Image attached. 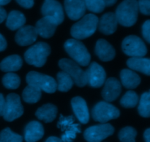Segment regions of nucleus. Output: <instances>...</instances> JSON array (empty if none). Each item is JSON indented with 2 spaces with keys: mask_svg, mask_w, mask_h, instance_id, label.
<instances>
[{
  "mask_svg": "<svg viewBox=\"0 0 150 142\" xmlns=\"http://www.w3.org/2000/svg\"><path fill=\"white\" fill-rule=\"evenodd\" d=\"M139 6L137 0H124L116 10L118 23L125 27L133 26L137 21Z\"/></svg>",
  "mask_w": 150,
  "mask_h": 142,
  "instance_id": "nucleus-1",
  "label": "nucleus"
},
{
  "mask_svg": "<svg viewBox=\"0 0 150 142\" xmlns=\"http://www.w3.org/2000/svg\"><path fill=\"white\" fill-rule=\"evenodd\" d=\"M98 20L95 15H86L71 27L72 36L76 39H83L91 36L98 28Z\"/></svg>",
  "mask_w": 150,
  "mask_h": 142,
  "instance_id": "nucleus-2",
  "label": "nucleus"
},
{
  "mask_svg": "<svg viewBox=\"0 0 150 142\" xmlns=\"http://www.w3.org/2000/svg\"><path fill=\"white\" fill-rule=\"evenodd\" d=\"M51 53V48L47 43L40 42L29 48L24 54L26 62L29 65L42 67L46 63L47 58Z\"/></svg>",
  "mask_w": 150,
  "mask_h": 142,
  "instance_id": "nucleus-3",
  "label": "nucleus"
},
{
  "mask_svg": "<svg viewBox=\"0 0 150 142\" xmlns=\"http://www.w3.org/2000/svg\"><path fill=\"white\" fill-rule=\"evenodd\" d=\"M64 50L75 62L82 66H88L90 63L91 55L86 46L78 39H67L64 45Z\"/></svg>",
  "mask_w": 150,
  "mask_h": 142,
  "instance_id": "nucleus-4",
  "label": "nucleus"
},
{
  "mask_svg": "<svg viewBox=\"0 0 150 142\" xmlns=\"http://www.w3.org/2000/svg\"><path fill=\"white\" fill-rule=\"evenodd\" d=\"M26 80L28 85L35 86L47 93H55L57 89V82L52 77L37 71L28 73Z\"/></svg>",
  "mask_w": 150,
  "mask_h": 142,
  "instance_id": "nucleus-5",
  "label": "nucleus"
},
{
  "mask_svg": "<svg viewBox=\"0 0 150 142\" xmlns=\"http://www.w3.org/2000/svg\"><path fill=\"white\" fill-rule=\"evenodd\" d=\"M59 66L65 71L73 79V83L77 86L83 87L87 84L86 71L80 68L79 64L73 60L62 58L59 61Z\"/></svg>",
  "mask_w": 150,
  "mask_h": 142,
  "instance_id": "nucleus-6",
  "label": "nucleus"
},
{
  "mask_svg": "<svg viewBox=\"0 0 150 142\" xmlns=\"http://www.w3.org/2000/svg\"><path fill=\"white\" fill-rule=\"evenodd\" d=\"M92 118L96 122L105 123L111 120L120 117V112L117 107L107 101H100L93 107L92 111Z\"/></svg>",
  "mask_w": 150,
  "mask_h": 142,
  "instance_id": "nucleus-7",
  "label": "nucleus"
},
{
  "mask_svg": "<svg viewBox=\"0 0 150 142\" xmlns=\"http://www.w3.org/2000/svg\"><path fill=\"white\" fill-rule=\"evenodd\" d=\"M23 107L21 102L20 96L16 93H10L5 99L2 117L7 122H12L22 116Z\"/></svg>",
  "mask_w": 150,
  "mask_h": 142,
  "instance_id": "nucleus-8",
  "label": "nucleus"
},
{
  "mask_svg": "<svg viewBox=\"0 0 150 142\" xmlns=\"http://www.w3.org/2000/svg\"><path fill=\"white\" fill-rule=\"evenodd\" d=\"M125 53L131 57H144L147 53V48L142 39L136 35L125 37L122 44Z\"/></svg>",
  "mask_w": 150,
  "mask_h": 142,
  "instance_id": "nucleus-9",
  "label": "nucleus"
},
{
  "mask_svg": "<svg viewBox=\"0 0 150 142\" xmlns=\"http://www.w3.org/2000/svg\"><path fill=\"white\" fill-rule=\"evenodd\" d=\"M114 133V128L111 124L102 123L88 128L83 136L87 142H101Z\"/></svg>",
  "mask_w": 150,
  "mask_h": 142,
  "instance_id": "nucleus-10",
  "label": "nucleus"
},
{
  "mask_svg": "<svg viewBox=\"0 0 150 142\" xmlns=\"http://www.w3.org/2000/svg\"><path fill=\"white\" fill-rule=\"evenodd\" d=\"M43 17L51 19L56 24H61L64 19L62 4L57 0H45L41 8Z\"/></svg>",
  "mask_w": 150,
  "mask_h": 142,
  "instance_id": "nucleus-11",
  "label": "nucleus"
},
{
  "mask_svg": "<svg viewBox=\"0 0 150 142\" xmlns=\"http://www.w3.org/2000/svg\"><path fill=\"white\" fill-rule=\"evenodd\" d=\"M74 122L73 116H61L58 122V127L61 128L62 131H64L61 139L63 142H72L76 137V134L81 133L79 125Z\"/></svg>",
  "mask_w": 150,
  "mask_h": 142,
  "instance_id": "nucleus-12",
  "label": "nucleus"
},
{
  "mask_svg": "<svg viewBox=\"0 0 150 142\" xmlns=\"http://www.w3.org/2000/svg\"><path fill=\"white\" fill-rule=\"evenodd\" d=\"M87 84L91 87L98 88L104 84L106 78L105 69L96 62H92L86 71Z\"/></svg>",
  "mask_w": 150,
  "mask_h": 142,
  "instance_id": "nucleus-13",
  "label": "nucleus"
},
{
  "mask_svg": "<svg viewBox=\"0 0 150 142\" xmlns=\"http://www.w3.org/2000/svg\"><path fill=\"white\" fill-rule=\"evenodd\" d=\"M103 89L102 90V97L107 102L115 101L122 92L121 83L117 79L110 77L104 83Z\"/></svg>",
  "mask_w": 150,
  "mask_h": 142,
  "instance_id": "nucleus-14",
  "label": "nucleus"
},
{
  "mask_svg": "<svg viewBox=\"0 0 150 142\" xmlns=\"http://www.w3.org/2000/svg\"><path fill=\"white\" fill-rule=\"evenodd\" d=\"M38 35L36 29L34 26H22L16 33L15 40L20 46H27L32 45L36 41Z\"/></svg>",
  "mask_w": 150,
  "mask_h": 142,
  "instance_id": "nucleus-15",
  "label": "nucleus"
},
{
  "mask_svg": "<svg viewBox=\"0 0 150 142\" xmlns=\"http://www.w3.org/2000/svg\"><path fill=\"white\" fill-rule=\"evenodd\" d=\"M64 9L69 18L73 20H79L86 12L84 0H64Z\"/></svg>",
  "mask_w": 150,
  "mask_h": 142,
  "instance_id": "nucleus-16",
  "label": "nucleus"
},
{
  "mask_svg": "<svg viewBox=\"0 0 150 142\" xmlns=\"http://www.w3.org/2000/svg\"><path fill=\"white\" fill-rule=\"evenodd\" d=\"M71 106L79 122L82 124L87 123L89 120V112L86 101L80 96H76L72 99Z\"/></svg>",
  "mask_w": 150,
  "mask_h": 142,
  "instance_id": "nucleus-17",
  "label": "nucleus"
},
{
  "mask_svg": "<svg viewBox=\"0 0 150 142\" xmlns=\"http://www.w3.org/2000/svg\"><path fill=\"white\" fill-rule=\"evenodd\" d=\"M98 29L101 33L105 35H110L114 34L117 29V21L115 13H107L104 14L98 20Z\"/></svg>",
  "mask_w": 150,
  "mask_h": 142,
  "instance_id": "nucleus-18",
  "label": "nucleus"
},
{
  "mask_svg": "<svg viewBox=\"0 0 150 142\" xmlns=\"http://www.w3.org/2000/svg\"><path fill=\"white\" fill-rule=\"evenodd\" d=\"M43 135V126L38 121L29 122L24 129V139L26 142H37L42 138Z\"/></svg>",
  "mask_w": 150,
  "mask_h": 142,
  "instance_id": "nucleus-19",
  "label": "nucleus"
},
{
  "mask_svg": "<svg viewBox=\"0 0 150 142\" xmlns=\"http://www.w3.org/2000/svg\"><path fill=\"white\" fill-rule=\"evenodd\" d=\"M95 53L103 61H110L115 57L116 52L112 45L103 39L97 42L95 45Z\"/></svg>",
  "mask_w": 150,
  "mask_h": 142,
  "instance_id": "nucleus-20",
  "label": "nucleus"
},
{
  "mask_svg": "<svg viewBox=\"0 0 150 142\" xmlns=\"http://www.w3.org/2000/svg\"><path fill=\"white\" fill-rule=\"evenodd\" d=\"M57 25L51 19L46 17H43L40 19L36 23L35 29L40 36L43 38H50L53 36L57 29Z\"/></svg>",
  "mask_w": 150,
  "mask_h": 142,
  "instance_id": "nucleus-21",
  "label": "nucleus"
},
{
  "mask_svg": "<svg viewBox=\"0 0 150 142\" xmlns=\"http://www.w3.org/2000/svg\"><path fill=\"white\" fill-rule=\"evenodd\" d=\"M58 109L55 105L52 104H46L43 105L35 112V116L45 123L51 122L56 119Z\"/></svg>",
  "mask_w": 150,
  "mask_h": 142,
  "instance_id": "nucleus-22",
  "label": "nucleus"
},
{
  "mask_svg": "<svg viewBox=\"0 0 150 142\" xmlns=\"http://www.w3.org/2000/svg\"><path fill=\"white\" fill-rule=\"evenodd\" d=\"M127 65L131 69L150 75V60L144 57H132L127 61Z\"/></svg>",
  "mask_w": 150,
  "mask_h": 142,
  "instance_id": "nucleus-23",
  "label": "nucleus"
},
{
  "mask_svg": "<svg viewBox=\"0 0 150 142\" xmlns=\"http://www.w3.org/2000/svg\"><path fill=\"white\" fill-rule=\"evenodd\" d=\"M120 78L123 85L127 89H134L141 83L139 74L130 69H122L120 72Z\"/></svg>",
  "mask_w": 150,
  "mask_h": 142,
  "instance_id": "nucleus-24",
  "label": "nucleus"
},
{
  "mask_svg": "<svg viewBox=\"0 0 150 142\" xmlns=\"http://www.w3.org/2000/svg\"><path fill=\"white\" fill-rule=\"evenodd\" d=\"M6 26L11 31H16L23 26L26 23V17L24 15L18 10H13L7 15Z\"/></svg>",
  "mask_w": 150,
  "mask_h": 142,
  "instance_id": "nucleus-25",
  "label": "nucleus"
},
{
  "mask_svg": "<svg viewBox=\"0 0 150 142\" xmlns=\"http://www.w3.org/2000/svg\"><path fill=\"white\" fill-rule=\"evenodd\" d=\"M23 61L18 55H12L7 57L0 63V69L4 72L16 71L20 69Z\"/></svg>",
  "mask_w": 150,
  "mask_h": 142,
  "instance_id": "nucleus-26",
  "label": "nucleus"
},
{
  "mask_svg": "<svg viewBox=\"0 0 150 142\" xmlns=\"http://www.w3.org/2000/svg\"><path fill=\"white\" fill-rule=\"evenodd\" d=\"M41 96H42V92L40 89L30 85H28L25 87L22 93V98L23 101L29 104L37 103L40 99Z\"/></svg>",
  "mask_w": 150,
  "mask_h": 142,
  "instance_id": "nucleus-27",
  "label": "nucleus"
},
{
  "mask_svg": "<svg viewBox=\"0 0 150 142\" xmlns=\"http://www.w3.org/2000/svg\"><path fill=\"white\" fill-rule=\"evenodd\" d=\"M57 89L61 92H67L72 88L73 84V80L68 74L65 71H59L57 75Z\"/></svg>",
  "mask_w": 150,
  "mask_h": 142,
  "instance_id": "nucleus-28",
  "label": "nucleus"
},
{
  "mask_svg": "<svg viewBox=\"0 0 150 142\" xmlns=\"http://www.w3.org/2000/svg\"><path fill=\"white\" fill-rule=\"evenodd\" d=\"M139 115L143 118H149L150 116V93L146 92L141 96L139 101V108H138Z\"/></svg>",
  "mask_w": 150,
  "mask_h": 142,
  "instance_id": "nucleus-29",
  "label": "nucleus"
},
{
  "mask_svg": "<svg viewBox=\"0 0 150 142\" xmlns=\"http://www.w3.org/2000/svg\"><path fill=\"white\" fill-rule=\"evenodd\" d=\"M21 83L20 77L18 75L13 72H8L3 77L2 84L9 90H15L19 87Z\"/></svg>",
  "mask_w": 150,
  "mask_h": 142,
  "instance_id": "nucleus-30",
  "label": "nucleus"
},
{
  "mask_svg": "<svg viewBox=\"0 0 150 142\" xmlns=\"http://www.w3.org/2000/svg\"><path fill=\"white\" fill-rule=\"evenodd\" d=\"M139 103V96L133 90L127 91L120 100V104L125 108H133Z\"/></svg>",
  "mask_w": 150,
  "mask_h": 142,
  "instance_id": "nucleus-31",
  "label": "nucleus"
},
{
  "mask_svg": "<svg viewBox=\"0 0 150 142\" xmlns=\"http://www.w3.org/2000/svg\"><path fill=\"white\" fill-rule=\"evenodd\" d=\"M137 131L135 128L127 126L123 128L119 133V139L121 142H136Z\"/></svg>",
  "mask_w": 150,
  "mask_h": 142,
  "instance_id": "nucleus-32",
  "label": "nucleus"
},
{
  "mask_svg": "<svg viewBox=\"0 0 150 142\" xmlns=\"http://www.w3.org/2000/svg\"><path fill=\"white\" fill-rule=\"evenodd\" d=\"M0 142H23V137L6 128L0 132Z\"/></svg>",
  "mask_w": 150,
  "mask_h": 142,
  "instance_id": "nucleus-33",
  "label": "nucleus"
},
{
  "mask_svg": "<svg viewBox=\"0 0 150 142\" xmlns=\"http://www.w3.org/2000/svg\"><path fill=\"white\" fill-rule=\"evenodd\" d=\"M86 8L95 13H102L105 5L103 0H84Z\"/></svg>",
  "mask_w": 150,
  "mask_h": 142,
  "instance_id": "nucleus-34",
  "label": "nucleus"
},
{
  "mask_svg": "<svg viewBox=\"0 0 150 142\" xmlns=\"http://www.w3.org/2000/svg\"><path fill=\"white\" fill-rule=\"evenodd\" d=\"M138 6L141 13L146 15H150V0H139Z\"/></svg>",
  "mask_w": 150,
  "mask_h": 142,
  "instance_id": "nucleus-35",
  "label": "nucleus"
},
{
  "mask_svg": "<svg viewBox=\"0 0 150 142\" xmlns=\"http://www.w3.org/2000/svg\"><path fill=\"white\" fill-rule=\"evenodd\" d=\"M142 34L145 40L150 42V20H147L142 26Z\"/></svg>",
  "mask_w": 150,
  "mask_h": 142,
  "instance_id": "nucleus-36",
  "label": "nucleus"
},
{
  "mask_svg": "<svg viewBox=\"0 0 150 142\" xmlns=\"http://www.w3.org/2000/svg\"><path fill=\"white\" fill-rule=\"evenodd\" d=\"M18 4L24 8L29 9L33 7L35 0H16Z\"/></svg>",
  "mask_w": 150,
  "mask_h": 142,
  "instance_id": "nucleus-37",
  "label": "nucleus"
},
{
  "mask_svg": "<svg viewBox=\"0 0 150 142\" xmlns=\"http://www.w3.org/2000/svg\"><path fill=\"white\" fill-rule=\"evenodd\" d=\"M7 41L5 38L0 34V52L4 51L7 48Z\"/></svg>",
  "mask_w": 150,
  "mask_h": 142,
  "instance_id": "nucleus-38",
  "label": "nucleus"
},
{
  "mask_svg": "<svg viewBox=\"0 0 150 142\" xmlns=\"http://www.w3.org/2000/svg\"><path fill=\"white\" fill-rule=\"evenodd\" d=\"M4 104H5V99L1 93H0V116H2L3 111H4Z\"/></svg>",
  "mask_w": 150,
  "mask_h": 142,
  "instance_id": "nucleus-39",
  "label": "nucleus"
},
{
  "mask_svg": "<svg viewBox=\"0 0 150 142\" xmlns=\"http://www.w3.org/2000/svg\"><path fill=\"white\" fill-rule=\"evenodd\" d=\"M7 17V12L3 7H0V23H2Z\"/></svg>",
  "mask_w": 150,
  "mask_h": 142,
  "instance_id": "nucleus-40",
  "label": "nucleus"
},
{
  "mask_svg": "<svg viewBox=\"0 0 150 142\" xmlns=\"http://www.w3.org/2000/svg\"><path fill=\"white\" fill-rule=\"evenodd\" d=\"M144 137L146 142H150V129L147 128L144 134Z\"/></svg>",
  "mask_w": 150,
  "mask_h": 142,
  "instance_id": "nucleus-41",
  "label": "nucleus"
},
{
  "mask_svg": "<svg viewBox=\"0 0 150 142\" xmlns=\"http://www.w3.org/2000/svg\"><path fill=\"white\" fill-rule=\"evenodd\" d=\"M105 4V7H111L113 6L116 2L117 1V0H103Z\"/></svg>",
  "mask_w": 150,
  "mask_h": 142,
  "instance_id": "nucleus-42",
  "label": "nucleus"
},
{
  "mask_svg": "<svg viewBox=\"0 0 150 142\" xmlns=\"http://www.w3.org/2000/svg\"><path fill=\"white\" fill-rule=\"evenodd\" d=\"M45 142H63V141H62V139L57 138V137L51 136L49 137V138L47 139V140L45 141Z\"/></svg>",
  "mask_w": 150,
  "mask_h": 142,
  "instance_id": "nucleus-43",
  "label": "nucleus"
},
{
  "mask_svg": "<svg viewBox=\"0 0 150 142\" xmlns=\"http://www.w3.org/2000/svg\"><path fill=\"white\" fill-rule=\"evenodd\" d=\"M10 1H11V0H0V7L6 5V4H7L8 3H10Z\"/></svg>",
  "mask_w": 150,
  "mask_h": 142,
  "instance_id": "nucleus-44",
  "label": "nucleus"
}]
</instances>
